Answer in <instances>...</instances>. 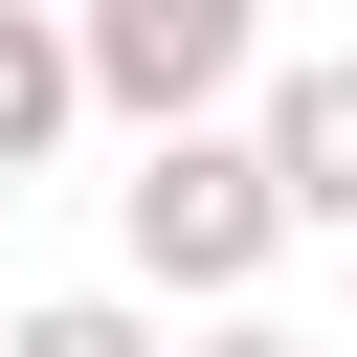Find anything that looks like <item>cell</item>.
<instances>
[{
	"label": "cell",
	"instance_id": "cell-1",
	"mask_svg": "<svg viewBox=\"0 0 357 357\" xmlns=\"http://www.w3.org/2000/svg\"><path fill=\"white\" fill-rule=\"evenodd\" d=\"M134 223H156V268H245V223H268V201H245V156H156V178H134Z\"/></svg>",
	"mask_w": 357,
	"mask_h": 357
},
{
	"label": "cell",
	"instance_id": "cell-2",
	"mask_svg": "<svg viewBox=\"0 0 357 357\" xmlns=\"http://www.w3.org/2000/svg\"><path fill=\"white\" fill-rule=\"evenodd\" d=\"M223 45H245V0H112V67L134 89H201Z\"/></svg>",
	"mask_w": 357,
	"mask_h": 357
},
{
	"label": "cell",
	"instance_id": "cell-3",
	"mask_svg": "<svg viewBox=\"0 0 357 357\" xmlns=\"http://www.w3.org/2000/svg\"><path fill=\"white\" fill-rule=\"evenodd\" d=\"M290 178H312V201H357V89H312V112H290Z\"/></svg>",
	"mask_w": 357,
	"mask_h": 357
},
{
	"label": "cell",
	"instance_id": "cell-4",
	"mask_svg": "<svg viewBox=\"0 0 357 357\" xmlns=\"http://www.w3.org/2000/svg\"><path fill=\"white\" fill-rule=\"evenodd\" d=\"M22 357H134V335H112V312H45V335H22Z\"/></svg>",
	"mask_w": 357,
	"mask_h": 357
},
{
	"label": "cell",
	"instance_id": "cell-5",
	"mask_svg": "<svg viewBox=\"0 0 357 357\" xmlns=\"http://www.w3.org/2000/svg\"><path fill=\"white\" fill-rule=\"evenodd\" d=\"M22 112H45V45H0V134H22Z\"/></svg>",
	"mask_w": 357,
	"mask_h": 357
}]
</instances>
